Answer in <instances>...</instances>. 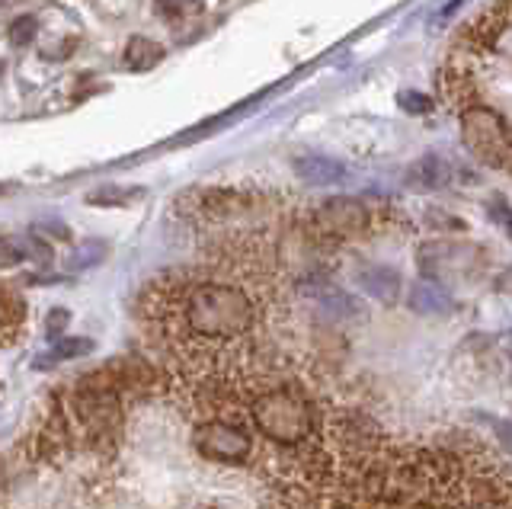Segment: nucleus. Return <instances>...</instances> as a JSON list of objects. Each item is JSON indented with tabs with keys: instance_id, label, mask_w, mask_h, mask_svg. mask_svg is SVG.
I'll return each instance as SVG.
<instances>
[{
	"instance_id": "obj_1",
	"label": "nucleus",
	"mask_w": 512,
	"mask_h": 509,
	"mask_svg": "<svg viewBox=\"0 0 512 509\" xmlns=\"http://www.w3.org/2000/svg\"><path fill=\"white\" fill-rule=\"evenodd\" d=\"M186 327L205 340H237L253 330L256 308L244 289L228 282H199L183 298Z\"/></svg>"
},
{
	"instance_id": "obj_2",
	"label": "nucleus",
	"mask_w": 512,
	"mask_h": 509,
	"mask_svg": "<svg viewBox=\"0 0 512 509\" xmlns=\"http://www.w3.org/2000/svg\"><path fill=\"white\" fill-rule=\"evenodd\" d=\"M250 420L269 442L285 445V449L304 445L317 429L314 404L292 385L266 388L256 394L250 401Z\"/></svg>"
},
{
	"instance_id": "obj_3",
	"label": "nucleus",
	"mask_w": 512,
	"mask_h": 509,
	"mask_svg": "<svg viewBox=\"0 0 512 509\" xmlns=\"http://www.w3.org/2000/svg\"><path fill=\"white\" fill-rule=\"evenodd\" d=\"M461 138L468 151L496 170L512 167V129L490 106H468L461 113Z\"/></svg>"
},
{
	"instance_id": "obj_4",
	"label": "nucleus",
	"mask_w": 512,
	"mask_h": 509,
	"mask_svg": "<svg viewBox=\"0 0 512 509\" xmlns=\"http://www.w3.org/2000/svg\"><path fill=\"white\" fill-rule=\"evenodd\" d=\"M196 449L208 461H221V465H240L253 452V439L240 423L231 420H205L196 426Z\"/></svg>"
},
{
	"instance_id": "obj_5",
	"label": "nucleus",
	"mask_w": 512,
	"mask_h": 509,
	"mask_svg": "<svg viewBox=\"0 0 512 509\" xmlns=\"http://www.w3.org/2000/svg\"><path fill=\"white\" fill-rule=\"evenodd\" d=\"M317 228L330 237H356L372 228V212H368V205L359 199L336 196L317 209Z\"/></svg>"
},
{
	"instance_id": "obj_6",
	"label": "nucleus",
	"mask_w": 512,
	"mask_h": 509,
	"mask_svg": "<svg viewBox=\"0 0 512 509\" xmlns=\"http://www.w3.org/2000/svg\"><path fill=\"white\" fill-rule=\"evenodd\" d=\"M295 173L308 186H340L349 177L346 167L340 161H333V157H324V154L298 157V161H295Z\"/></svg>"
},
{
	"instance_id": "obj_7",
	"label": "nucleus",
	"mask_w": 512,
	"mask_h": 509,
	"mask_svg": "<svg viewBox=\"0 0 512 509\" xmlns=\"http://www.w3.org/2000/svg\"><path fill=\"white\" fill-rule=\"evenodd\" d=\"M407 305L416 314H426V317H439L452 311V295H448L436 279H420L410 285V295H407Z\"/></svg>"
},
{
	"instance_id": "obj_8",
	"label": "nucleus",
	"mask_w": 512,
	"mask_h": 509,
	"mask_svg": "<svg viewBox=\"0 0 512 509\" xmlns=\"http://www.w3.org/2000/svg\"><path fill=\"white\" fill-rule=\"evenodd\" d=\"M362 285L365 292L372 295L381 305H397L400 298V276L391 266H368L362 273Z\"/></svg>"
},
{
	"instance_id": "obj_9",
	"label": "nucleus",
	"mask_w": 512,
	"mask_h": 509,
	"mask_svg": "<svg viewBox=\"0 0 512 509\" xmlns=\"http://www.w3.org/2000/svg\"><path fill=\"white\" fill-rule=\"evenodd\" d=\"M160 58H164V49L148 36H132L122 52V61L128 71H151Z\"/></svg>"
},
{
	"instance_id": "obj_10",
	"label": "nucleus",
	"mask_w": 512,
	"mask_h": 509,
	"mask_svg": "<svg viewBox=\"0 0 512 509\" xmlns=\"http://www.w3.org/2000/svg\"><path fill=\"white\" fill-rule=\"evenodd\" d=\"M410 177L420 183V186H429V189H439V186H445L448 180H452V167H448L442 157H436V154H426L423 161H416L413 167H410Z\"/></svg>"
},
{
	"instance_id": "obj_11",
	"label": "nucleus",
	"mask_w": 512,
	"mask_h": 509,
	"mask_svg": "<svg viewBox=\"0 0 512 509\" xmlns=\"http://www.w3.org/2000/svg\"><path fill=\"white\" fill-rule=\"evenodd\" d=\"M93 349V340L84 337H71V340H58L48 353L36 362V369H48V365H58V362H68V359H80L87 356Z\"/></svg>"
},
{
	"instance_id": "obj_12",
	"label": "nucleus",
	"mask_w": 512,
	"mask_h": 509,
	"mask_svg": "<svg viewBox=\"0 0 512 509\" xmlns=\"http://www.w3.org/2000/svg\"><path fill=\"white\" fill-rule=\"evenodd\" d=\"M10 42L16 45V49H23V45H29L32 39H36V33H39V20L32 17V13H23V17H16L13 23H10Z\"/></svg>"
},
{
	"instance_id": "obj_13",
	"label": "nucleus",
	"mask_w": 512,
	"mask_h": 509,
	"mask_svg": "<svg viewBox=\"0 0 512 509\" xmlns=\"http://www.w3.org/2000/svg\"><path fill=\"white\" fill-rule=\"evenodd\" d=\"M23 257V244L20 241H13V237H4L0 234V269H7V266H16Z\"/></svg>"
},
{
	"instance_id": "obj_14",
	"label": "nucleus",
	"mask_w": 512,
	"mask_h": 509,
	"mask_svg": "<svg viewBox=\"0 0 512 509\" xmlns=\"http://www.w3.org/2000/svg\"><path fill=\"white\" fill-rule=\"evenodd\" d=\"M397 103L404 106L407 113H429V106H432L429 97H426V93H420V90H404L397 97Z\"/></svg>"
},
{
	"instance_id": "obj_15",
	"label": "nucleus",
	"mask_w": 512,
	"mask_h": 509,
	"mask_svg": "<svg viewBox=\"0 0 512 509\" xmlns=\"http://www.w3.org/2000/svg\"><path fill=\"white\" fill-rule=\"evenodd\" d=\"M68 321H71V314L64 311V308H58V311L48 314V321H45L48 337H58V333H64V327H68Z\"/></svg>"
},
{
	"instance_id": "obj_16",
	"label": "nucleus",
	"mask_w": 512,
	"mask_h": 509,
	"mask_svg": "<svg viewBox=\"0 0 512 509\" xmlns=\"http://www.w3.org/2000/svg\"><path fill=\"white\" fill-rule=\"evenodd\" d=\"M490 215L496 218V225H503L506 234L512 237V209L506 202H490Z\"/></svg>"
},
{
	"instance_id": "obj_17",
	"label": "nucleus",
	"mask_w": 512,
	"mask_h": 509,
	"mask_svg": "<svg viewBox=\"0 0 512 509\" xmlns=\"http://www.w3.org/2000/svg\"><path fill=\"white\" fill-rule=\"evenodd\" d=\"M157 7L167 13L170 20H176L183 13V7H186V0H157Z\"/></svg>"
},
{
	"instance_id": "obj_18",
	"label": "nucleus",
	"mask_w": 512,
	"mask_h": 509,
	"mask_svg": "<svg viewBox=\"0 0 512 509\" xmlns=\"http://www.w3.org/2000/svg\"><path fill=\"white\" fill-rule=\"evenodd\" d=\"M336 497H343V500H336V503H333V506H327V509H368L362 500L349 497V493H336Z\"/></svg>"
},
{
	"instance_id": "obj_19",
	"label": "nucleus",
	"mask_w": 512,
	"mask_h": 509,
	"mask_svg": "<svg viewBox=\"0 0 512 509\" xmlns=\"http://www.w3.org/2000/svg\"><path fill=\"white\" fill-rule=\"evenodd\" d=\"M4 71H7V65H4V61H0V81H4Z\"/></svg>"
},
{
	"instance_id": "obj_20",
	"label": "nucleus",
	"mask_w": 512,
	"mask_h": 509,
	"mask_svg": "<svg viewBox=\"0 0 512 509\" xmlns=\"http://www.w3.org/2000/svg\"><path fill=\"white\" fill-rule=\"evenodd\" d=\"M0 193H7V183H0Z\"/></svg>"
},
{
	"instance_id": "obj_21",
	"label": "nucleus",
	"mask_w": 512,
	"mask_h": 509,
	"mask_svg": "<svg viewBox=\"0 0 512 509\" xmlns=\"http://www.w3.org/2000/svg\"><path fill=\"white\" fill-rule=\"evenodd\" d=\"M0 4H7V0H0Z\"/></svg>"
}]
</instances>
